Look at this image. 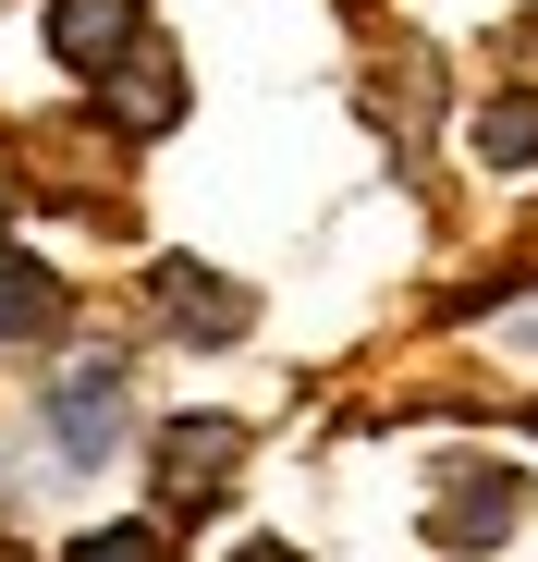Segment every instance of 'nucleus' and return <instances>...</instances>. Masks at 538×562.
I'll use <instances>...</instances> for the list:
<instances>
[{"label":"nucleus","mask_w":538,"mask_h":562,"mask_svg":"<svg viewBox=\"0 0 538 562\" xmlns=\"http://www.w3.org/2000/svg\"><path fill=\"white\" fill-rule=\"evenodd\" d=\"M233 464H245V428H233V416H171V428H159V502L197 514L209 490H233Z\"/></svg>","instance_id":"f257e3e1"},{"label":"nucleus","mask_w":538,"mask_h":562,"mask_svg":"<svg viewBox=\"0 0 538 562\" xmlns=\"http://www.w3.org/2000/svg\"><path fill=\"white\" fill-rule=\"evenodd\" d=\"M147 49V13H135V0H49V61H74V74H123Z\"/></svg>","instance_id":"f03ea898"},{"label":"nucleus","mask_w":538,"mask_h":562,"mask_svg":"<svg viewBox=\"0 0 538 562\" xmlns=\"http://www.w3.org/2000/svg\"><path fill=\"white\" fill-rule=\"evenodd\" d=\"M49 440H61V464H111L123 452V367L111 355L74 367V380L49 392Z\"/></svg>","instance_id":"7ed1b4c3"},{"label":"nucleus","mask_w":538,"mask_h":562,"mask_svg":"<svg viewBox=\"0 0 538 562\" xmlns=\"http://www.w3.org/2000/svg\"><path fill=\"white\" fill-rule=\"evenodd\" d=\"M99 111H111L123 135H171V111H184V61H171V49L147 37V49H135L111 86H99Z\"/></svg>","instance_id":"20e7f679"},{"label":"nucleus","mask_w":538,"mask_h":562,"mask_svg":"<svg viewBox=\"0 0 538 562\" xmlns=\"http://www.w3.org/2000/svg\"><path fill=\"white\" fill-rule=\"evenodd\" d=\"M74 318V294H61V269H37L25 245H0V342H49Z\"/></svg>","instance_id":"39448f33"},{"label":"nucleus","mask_w":538,"mask_h":562,"mask_svg":"<svg viewBox=\"0 0 538 562\" xmlns=\"http://www.w3.org/2000/svg\"><path fill=\"white\" fill-rule=\"evenodd\" d=\"M514 514H526V477H453V490H440V526H428V538H440V550H490Z\"/></svg>","instance_id":"423d86ee"},{"label":"nucleus","mask_w":538,"mask_h":562,"mask_svg":"<svg viewBox=\"0 0 538 562\" xmlns=\"http://www.w3.org/2000/svg\"><path fill=\"white\" fill-rule=\"evenodd\" d=\"M159 306H171V330H197V342H233V330L257 318L233 281H209V269H184V257H159Z\"/></svg>","instance_id":"0eeeda50"},{"label":"nucleus","mask_w":538,"mask_h":562,"mask_svg":"<svg viewBox=\"0 0 538 562\" xmlns=\"http://www.w3.org/2000/svg\"><path fill=\"white\" fill-rule=\"evenodd\" d=\"M478 159H502V171L538 159V99H490V111H478Z\"/></svg>","instance_id":"6e6552de"},{"label":"nucleus","mask_w":538,"mask_h":562,"mask_svg":"<svg viewBox=\"0 0 538 562\" xmlns=\"http://www.w3.org/2000/svg\"><path fill=\"white\" fill-rule=\"evenodd\" d=\"M61 562H159V526H86Z\"/></svg>","instance_id":"1a4fd4ad"},{"label":"nucleus","mask_w":538,"mask_h":562,"mask_svg":"<svg viewBox=\"0 0 538 562\" xmlns=\"http://www.w3.org/2000/svg\"><path fill=\"white\" fill-rule=\"evenodd\" d=\"M233 562H306V550H282V538H245V550H233Z\"/></svg>","instance_id":"9d476101"}]
</instances>
